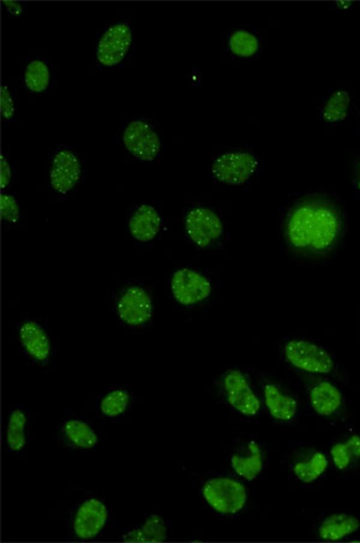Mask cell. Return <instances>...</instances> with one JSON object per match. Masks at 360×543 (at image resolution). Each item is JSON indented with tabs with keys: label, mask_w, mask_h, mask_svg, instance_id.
Masks as SVG:
<instances>
[{
	"label": "cell",
	"mask_w": 360,
	"mask_h": 543,
	"mask_svg": "<svg viewBox=\"0 0 360 543\" xmlns=\"http://www.w3.org/2000/svg\"><path fill=\"white\" fill-rule=\"evenodd\" d=\"M344 219L333 202L307 197L288 209L284 236L288 248L304 256H322L333 252L344 234Z\"/></svg>",
	"instance_id": "6da1fadb"
},
{
	"label": "cell",
	"mask_w": 360,
	"mask_h": 543,
	"mask_svg": "<svg viewBox=\"0 0 360 543\" xmlns=\"http://www.w3.org/2000/svg\"><path fill=\"white\" fill-rule=\"evenodd\" d=\"M198 493L205 507L219 517L239 515L249 499L246 487L239 479L224 475H212L202 479Z\"/></svg>",
	"instance_id": "7a4b0ae2"
},
{
	"label": "cell",
	"mask_w": 360,
	"mask_h": 543,
	"mask_svg": "<svg viewBox=\"0 0 360 543\" xmlns=\"http://www.w3.org/2000/svg\"><path fill=\"white\" fill-rule=\"evenodd\" d=\"M111 523V508L103 498L92 494L84 498L70 513L67 529L71 538L92 541L101 538Z\"/></svg>",
	"instance_id": "3957f363"
},
{
	"label": "cell",
	"mask_w": 360,
	"mask_h": 543,
	"mask_svg": "<svg viewBox=\"0 0 360 543\" xmlns=\"http://www.w3.org/2000/svg\"><path fill=\"white\" fill-rule=\"evenodd\" d=\"M115 313L120 324L127 328L147 327L155 316L152 291L141 284L124 287L115 296Z\"/></svg>",
	"instance_id": "277c9868"
},
{
	"label": "cell",
	"mask_w": 360,
	"mask_h": 543,
	"mask_svg": "<svg viewBox=\"0 0 360 543\" xmlns=\"http://www.w3.org/2000/svg\"><path fill=\"white\" fill-rule=\"evenodd\" d=\"M168 292L182 308H197L212 297L213 283L204 272L182 267L172 273Z\"/></svg>",
	"instance_id": "5b68a950"
},
{
	"label": "cell",
	"mask_w": 360,
	"mask_h": 543,
	"mask_svg": "<svg viewBox=\"0 0 360 543\" xmlns=\"http://www.w3.org/2000/svg\"><path fill=\"white\" fill-rule=\"evenodd\" d=\"M221 391L227 406L244 417H255L261 413V400L243 370L230 368L221 376Z\"/></svg>",
	"instance_id": "8992f818"
},
{
	"label": "cell",
	"mask_w": 360,
	"mask_h": 543,
	"mask_svg": "<svg viewBox=\"0 0 360 543\" xmlns=\"http://www.w3.org/2000/svg\"><path fill=\"white\" fill-rule=\"evenodd\" d=\"M283 355L288 365L302 372L328 376L334 370L332 354L310 340H288L283 347Z\"/></svg>",
	"instance_id": "52a82bcc"
},
{
	"label": "cell",
	"mask_w": 360,
	"mask_h": 543,
	"mask_svg": "<svg viewBox=\"0 0 360 543\" xmlns=\"http://www.w3.org/2000/svg\"><path fill=\"white\" fill-rule=\"evenodd\" d=\"M184 228L191 245L201 250L214 248L225 235L223 220L213 209L205 206H197L187 211Z\"/></svg>",
	"instance_id": "ba28073f"
},
{
	"label": "cell",
	"mask_w": 360,
	"mask_h": 543,
	"mask_svg": "<svg viewBox=\"0 0 360 543\" xmlns=\"http://www.w3.org/2000/svg\"><path fill=\"white\" fill-rule=\"evenodd\" d=\"M258 168L257 156L249 151L221 153L212 164V175L225 186H243L249 182Z\"/></svg>",
	"instance_id": "9c48e42d"
},
{
	"label": "cell",
	"mask_w": 360,
	"mask_h": 543,
	"mask_svg": "<svg viewBox=\"0 0 360 543\" xmlns=\"http://www.w3.org/2000/svg\"><path fill=\"white\" fill-rule=\"evenodd\" d=\"M17 342L25 357L34 365L45 367L55 355L54 340L48 329L39 320H22L17 326Z\"/></svg>",
	"instance_id": "30bf717a"
},
{
	"label": "cell",
	"mask_w": 360,
	"mask_h": 543,
	"mask_svg": "<svg viewBox=\"0 0 360 543\" xmlns=\"http://www.w3.org/2000/svg\"><path fill=\"white\" fill-rule=\"evenodd\" d=\"M123 145L134 158L154 161L159 158L163 145L159 133L145 119H134L123 133Z\"/></svg>",
	"instance_id": "8fae6325"
},
{
	"label": "cell",
	"mask_w": 360,
	"mask_h": 543,
	"mask_svg": "<svg viewBox=\"0 0 360 543\" xmlns=\"http://www.w3.org/2000/svg\"><path fill=\"white\" fill-rule=\"evenodd\" d=\"M133 37V27L127 22L108 25L97 43V62L104 66L118 65L129 54Z\"/></svg>",
	"instance_id": "7c38bea8"
},
{
	"label": "cell",
	"mask_w": 360,
	"mask_h": 543,
	"mask_svg": "<svg viewBox=\"0 0 360 543\" xmlns=\"http://www.w3.org/2000/svg\"><path fill=\"white\" fill-rule=\"evenodd\" d=\"M82 178L80 156L69 148H60L55 153L50 165L51 188L59 195H66L75 188Z\"/></svg>",
	"instance_id": "4fadbf2b"
},
{
	"label": "cell",
	"mask_w": 360,
	"mask_h": 543,
	"mask_svg": "<svg viewBox=\"0 0 360 543\" xmlns=\"http://www.w3.org/2000/svg\"><path fill=\"white\" fill-rule=\"evenodd\" d=\"M60 444L74 451L88 452L100 447V433L88 419L67 416L58 427Z\"/></svg>",
	"instance_id": "5bb4252c"
},
{
	"label": "cell",
	"mask_w": 360,
	"mask_h": 543,
	"mask_svg": "<svg viewBox=\"0 0 360 543\" xmlns=\"http://www.w3.org/2000/svg\"><path fill=\"white\" fill-rule=\"evenodd\" d=\"M265 456L256 440L246 441L231 456V467L239 478L255 481L264 473Z\"/></svg>",
	"instance_id": "9a60e30c"
},
{
	"label": "cell",
	"mask_w": 360,
	"mask_h": 543,
	"mask_svg": "<svg viewBox=\"0 0 360 543\" xmlns=\"http://www.w3.org/2000/svg\"><path fill=\"white\" fill-rule=\"evenodd\" d=\"M171 537L170 522L164 516L152 513L137 526L127 528L119 535L122 542H165Z\"/></svg>",
	"instance_id": "2e32d148"
},
{
	"label": "cell",
	"mask_w": 360,
	"mask_h": 543,
	"mask_svg": "<svg viewBox=\"0 0 360 543\" xmlns=\"http://www.w3.org/2000/svg\"><path fill=\"white\" fill-rule=\"evenodd\" d=\"M161 230H163V218L152 205H141L129 220L130 234L137 242H153L159 237Z\"/></svg>",
	"instance_id": "e0dca14e"
},
{
	"label": "cell",
	"mask_w": 360,
	"mask_h": 543,
	"mask_svg": "<svg viewBox=\"0 0 360 543\" xmlns=\"http://www.w3.org/2000/svg\"><path fill=\"white\" fill-rule=\"evenodd\" d=\"M264 398L268 413L277 422H292L298 414V403L275 384L264 385Z\"/></svg>",
	"instance_id": "ac0fdd59"
},
{
	"label": "cell",
	"mask_w": 360,
	"mask_h": 543,
	"mask_svg": "<svg viewBox=\"0 0 360 543\" xmlns=\"http://www.w3.org/2000/svg\"><path fill=\"white\" fill-rule=\"evenodd\" d=\"M6 447L11 453H24L27 451L30 437L29 414L20 406L11 409L7 417Z\"/></svg>",
	"instance_id": "d6986e66"
},
{
	"label": "cell",
	"mask_w": 360,
	"mask_h": 543,
	"mask_svg": "<svg viewBox=\"0 0 360 543\" xmlns=\"http://www.w3.org/2000/svg\"><path fill=\"white\" fill-rule=\"evenodd\" d=\"M309 402L315 414L322 417H329L341 409L344 397L335 385L329 381H320L310 388Z\"/></svg>",
	"instance_id": "ffe728a7"
},
{
	"label": "cell",
	"mask_w": 360,
	"mask_h": 543,
	"mask_svg": "<svg viewBox=\"0 0 360 543\" xmlns=\"http://www.w3.org/2000/svg\"><path fill=\"white\" fill-rule=\"evenodd\" d=\"M360 529V519L350 513H333L322 520L318 527V537L321 540L336 542L344 540L357 533Z\"/></svg>",
	"instance_id": "44dd1931"
},
{
	"label": "cell",
	"mask_w": 360,
	"mask_h": 543,
	"mask_svg": "<svg viewBox=\"0 0 360 543\" xmlns=\"http://www.w3.org/2000/svg\"><path fill=\"white\" fill-rule=\"evenodd\" d=\"M131 406H133V395L129 389L117 386L101 396L97 409L104 418L118 421L129 414Z\"/></svg>",
	"instance_id": "7402d4cb"
},
{
	"label": "cell",
	"mask_w": 360,
	"mask_h": 543,
	"mask_svg": "<svg viewBox=\"0 0 360 543\" xmlns=\"http://www.w3.org/2000/svg\"><path fill=\"white\" fill-rule=\"evenodd\" d=\"M328 467L327 456L321 451H313L292 464V473L300 482L313 483L324 477Z\"/></svg>",
	"instance_id": "603a6c76"
},
{
	"label": "cell",
	"mask_w": 360,
	"mask_h": 543,
	"mask_svg": "<svg viewBox=\"0 0 360 543\" xmlns=\"http://www.w3.org/2000/svg\"><path fill=\"white\" fill-rule=\"evenodd\" d=\"M352 106L351 93L347 89H335L330 93L321 108L322 121L328 125H337L350 116Z\"/></svg>",
	"instance_id": "cb8c5ba5"
},
{
	"label": "cell",
	"mask_w": 360,
	"mask_h": 543,
	"mask_svg": "<svg viewBox=\"0 0 360 543\" xmlns=\"http://www.w3.org/2000/svg\"><path fill=\"white\" fill-rule=\"evenodd\" d=\"M227 48L234 57L254 58L260 54L261 41L253 32L246 31V29H235L228 35Z\"/></svg>",
	"instance_id": "d4e9b609"
},
{
	"label": "cell",
	"mask_w": 360,
	"mask_h": 543,
	"mask_svg": "<svg viewBox=\"0 0 360 543\" xmlns=\"http://www.w3.org/2000/svg\"><path fill=\"white\" fill-rule=\"evenodd\" d=\"M51 69L44 59H34L25 66L24 85L34 95L46 92L51 85Z\"/></svg>",
	"instance_id": "484cf974"
},
{
	"label": "cell",
	"mask_w": 360,
	"mask_h": 543,
	"mask_svg": "<svg viewBox=\"0 0 360 543\" xmlns=\"http://www.w3.org/2000/svg\"><path fill=\"white\" fill-rule=\"evenodd\" d=\"M334 466L340 471H346L360 462V437L352 436L346 440L333 445L330 448Z\"/></svg>",
	"instance_id": "4316f807"
},
{
	"label": "cell",
	"mask_w": 360,
	"mask_h": 543,
	"mask_svg": "<svg viewBox=\"0 0 360 543\" xmlns=\"http://www.w3.org/2000/svg\"><path fill=\"white\" fill-rule=\"evenodd\" d=\"M2 219L7 224H16L20 220V205L13 194H3L0 200Z\"/></svg>",
	"instance_id": "83f0119b"
},
{
	"label": "cell",
	"mask_w": 360,
	"mask_h": 543,
	"mask_svg": "<svg viewBox=\"0 0 360 543\" xmlns=\"http://www.w3.org/2000/svg\"><path fill=\"white\" fill-rule=\"evenodd\" d=\"M0 107H2L3 121L6 123L13 122L15 117H16V97H15L14 92L7 85H3Z\"/></svg>",
	"instance_id": "f1b7e54d"
},
{
	"label": "cell",
	"mask_w": 360,
	"mask_h": 543,
	"mask_svg": "<svg viewBox=\"0 0 360 543\" xmlns=\"http://www.w3.org/2000/svg\"><path fill=\"white\" fill-rule=\"evenodd\" d=\"M14 174L13 167L9 163V160L3 156L2 158V176H0V181H2V188H9L11 183H13Z\"/></svg>",
	"instance_id": "f546056e"
},
{
	"label": "cell",
	"mask_w": 360,
	"mask_h": 543,
	"mask_svg": "<svg viewBox=\"0 0 360 543\" xmlns=\"http://www.w3.org/2000/svg\"><path fill=\"white\" fill-rule=\"evenodd\" d=\"M3 6L5 7L7 13L13 16H20L25 13V4L20 2H3Z\"/></svg>",
	"instance_id": "4dcf8cb0"
},
{
	"label": "cell",
	"mask_w": 360,
	"mask_h": 543,
	"mask_svg": "<svg viewBox=\"0 0 360 543\" xmlns=\"http://www.w3.org/2000/svg\"><path fill=\"white\" fill-rule=\"evenodd\" d=\"M355 186H357V189L360 193V161L357 165V170H355Z\"/></svg>",
	"instance_id": "1f68e13d"
}]
</instances>
